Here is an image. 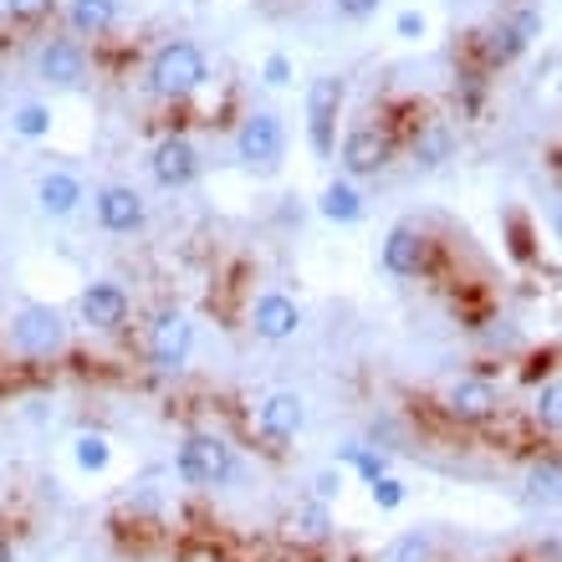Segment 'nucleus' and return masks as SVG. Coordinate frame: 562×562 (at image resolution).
<instances>
[{"label": "nucleus", "instance_id": "18", "mask_svg": "<svg viewBox=\"0 0 562 562\" xmlns=\"http://www.w3.org/2000/svg\"><path fill=\"white\" fill-rule=\"evenodd\" d=\"M72 31H82V36H103L113 21H119V5L113 0H72Z\"/></svg>", "mask_w": 562, "mask_h": 562}, {"label": "nucleus", "instance_id": "3", "mask_svg": "<svg viewBox=\"0 0 562 562\" xmlns=\"http://www.w3.org/2000/svg\"><path fill=\"white\" fill-rule=\"evenodd\" d=\"M342 108V77H317L307 92V128H312V148L317 154H333V123H338Z\"/></svg>", "mask_w": 562, "mask_h": 562}, {"label": "nucleus", "instance_id": "21", "mask_svg": "<svg viewBox=\"0 0 562 562\" xmlns=\"http://www.w3.org/2000/svg\"><path fill=\"white\" fill-rule=\"evenodd\" d=\"M46 128H52V113H46L42 103H26L21 113H15V134L21 138H42Z\"/></svg>", "mask_w": 562, "mask_h": 562}, {"label": "nucleus", "instance_id": "23", "mask_svg": "<svg viewBox=\"0 0 562 562\" xmlns=\"http://www.w3.org/2000/svg\"><path fill=\"white\" fill-rule=\"evenodd\" d=\"M296 532H302V537H327V512H323V502H317V506H302V512H296Z\"/></svg>", "mask_w": 562, "mask_h": 562}, {"label": "nucleus", "instance_id": "33", "mask_svg": "<svg viewBox=\"0 0 562 562\" xmlns=\"http://www.w3.org/2000/svg\"><path fill=\"white\" fill-rule=\"evenodd\" d=\"M5 5H11L15 15H36V11H46L52 0H5Z\"/></svg>", "mask_w": 562, "mask_h": 562}, {"label": "nucleus", "instance_id": "5", "mask_svg": "<svg viewBox=\"0 0 562 562\" xmlns=\"http://www.w3.org/2000/svg\"><path fill=\"white\" fill-rule=\"evenodd\" d=\"M11 342L21 348V353H52L61 342V317L52 307H26L21 317L11 323Z\"/></svg>", "mask_w": 562, "mask_h": 562}, {"label": "nucleus", "instance_id": "14", "mask_svg": "<svg viewBox=\"0 0 562 562\" xmlns=\"http://www.w3.org/2000/svg\"><path fill=\"white\" fill-rule=\"evenodd\" d=\"M98 221H103L108 231H134V225L144 221V200H138L134 190L113 184V190L98 194Z\"/></svg>", "mask_w": 562, "mask_h": 562}, {"label": "nucleus", "instance_id": "4", "mask_svg": "<svg viewBox=\"0 0 562 562\" xmlns=\"http://www.w3.org/2000/svg\"><path fill=\"white\" fill-rule=\"evenodd\" d=\"M281 148H286V134H281L277 113H251V119L240 123L236 154H240L246 164H277Z\"/></svg>", "mask_w": 562, "mask_h": 562}, {"label": "nucleus", "instance_id": "6", "mask_svg": "<svg viewBox=\"0 0 562 562\" xmlns=\"http://www.w3.org/2000/svg\"><path fill=\"white\" fill-rule=\"evenodd\" d=\"M190 342H194V333H190V323L179 317V312H164L159 323H154V338H148V358H154V369H179L184 358H190Z\"/></svg>", "mask_w": 562, "mask_h": 562}, {"label": "nucleus", "instance_id": "20", "mask_svg": "<svg viewBox=\"0 0 562 562\" xmlns=\"http://www.w3.org/2000/svg\"><path fill=\"white\" fill-rule=\"evenodd\" d=\"M108 456H113V450H108L103 435H77V465H82V471H103Z\"/></svg>", "mask_w": 562, "mask_h": 562}, {"label": "nucleus", "instance_id": "30", "mask_svg": "<svg viewBox=\"0 0 562 562\" xmlns=\"http://www.w3.org/2000/svg\"><path fill=\"white\" fill-rule=\"evenodd\" d=\"M338 491H342V475H333V471L317 475V502H333Z\"/></svg>", "mask_w": 562, "mask_h": 562}, {"label": "nucleus", "instance_id": "31", "mask_svg": "<svg viewBox=\"0 0 562 562\" xmlns=\"http://www.w3.org/2000/svg\"><path fill=\"white\" fill-rule=\"evenodd\" d=\"M338 11L342 15H373L379 11V0H338Z\"/></svg>", "mask_w": 562, "mask_h": 562}, {"label": "nucleus", "instance_id": "8", "mask_svg": "<svg viewBox=\"0 0 562 562\" xmlns=\"http://www.w3.org/2000/svg\"><path fill=\"white\" fill-rule=\"evenodd\" d=\"M342 164L353 175H379L389 164V138L379 128H353V134L342 138Z\"/></svg>", "mask_w": 562, "mask_h": 562}, {"label": "nucleus", "instance_id": "17", "mask_svg": "<svg viewBox=\"0 0 562 562\" xmlns=\"http://www.w3.org/2000/svg\"><path fill=\"white\" fill-rule=\"evenodd\" d=\"M36 194H42V210H46V215H72L77 200H82V184H77L72 175H46Z\"/></svg>", "mask_w": 562, "mask_h": 562}, {"label": "nucleus", "instance_id": "7", "mask_svg": "<svg viewBox=\"0 0 562 562\" xmlns=\"http://www.w3.org/2000/svg\"><path fill=\"white\" fill-rule=\"evenodd\" d=\"M194 169H200V154H194L190 138H164L154 148V179H159L164 190H179V184H190Z\"/></svg>", "mask_w": 562, "mask_h": 562}, {"label": "nucleus", "instance_id": "25", "mask_svg": "<svg viewBox=\"0 0 562 562\" xmlns=\"http://www.w3.org/2000/svg\"><path fill=\"white\" fill-rule=\"evenodd\" d=\"M342 460H353L369 481H379V475H384V456H369V450H342Z\"/></svg>", "mask_w": 562, "mask_h": 562}, {"label": "nucleus", "instance_id": "15", "mask_svg": "<svg viewBox=\"0 0 562 562\" xmlns=\"http://www.w3.org/2000/svg\"><path fill=\"white\" fill-rule=\"evenodd\" d=\"M537 31H542L537 11H521L517 21H512V26H496V31H491V42H486V46H491V57H496V61H512V57L521 52V46L532 42Z\"/></svg>", "mask_w": 562, "mask_h": 562}, {"label": "nucleus", "instance_id": "19", "mask_svg": "<svg viewBox=\"0 0 562 562\" xmlns=\"http://www.w3.org/2000/svg\"><path fill=\"white\" fill-rule=\"evenodd\" d=\"M323 215L327 221H338V225H353L358 215H363V194H358L353 184H342V179L338 184H327L323 190Z\"/></svg>", "mask_w": 562, "mask_h": 562}, {"label": "nucleus", "instance_id": "11", "mask_svg": "<svg viewBox=\"0 0 562 562\" xmlns=\"http://www.w3.org/2000/svg\"><path fill=\"white\" fill-rule=\"evenodd\" d=\"M82 317H88L92 327H123V317H128V296H123L113 281H98V286L82 292Z\"/></svg>", "mask_w": 562, "mask_h": 562}, {"label": "nucleus", "instance_id": "1", "mask_svg": "<svg viewBox=\"0 0 562 562\" xmlns=\"http://www.w3.org/2000/svg\"><path fill=\"white\" fill-rule=\"evenodd\" d=\"M154 92H164V98H184V92H194L200 82H205V57L194 52L190 42H169L154 57Z\"/></svg>", "mask_w": 562, "mask_h": 562}, {"label": "nucleus", "instance_id": "22", "mask_svg": "<svg viewBox=\"0 0 562 562\" xmlns=\"http://www.w3.org/2000/svg\"><path fill=\"white\" fill-rule=\"evenodd\" d=\"M445 154H450V134H445V128H429V134L415 144L419 164H445Z\"/></svg>", "mask_w": 562, "mask_h": 562}, {"label": "nucleus", "instance_id": "34", "mask_svg": "<svg viewBox=\"0 0 562 562\" xmlns=\"http://www.w3.org/2000/svg\"><path fill=\"white\" fill-rule=\"evenodd\" d=\"M0 562H11V542L5 537H0Z\"/></svg>", "mask_w": 562, "mask_h": 562}, {"label": "nucleus", "instance_id": "2", "mask_svg": "<svg viewBox=\"0 0 562 562\" xmlns=\"http://www.w3.org/2000/svg\"><path fill=\"white\" fill-rule=\"evenodd\" d=\"M175 465L179 481H190V486H221L231 475V445L215 440V435H194V440H184Z\"/></svg>", "mask_w": 562, "mask_h": 562}, {"label": "nucleus", "instance_id": "29", "mask_svg": "<svg viewBox=\"0 0 562 562\" xmlns=\"http://www.w3.org/2000/svg\"><path fill=\"white\" fill-rule=\"evenodd\" d=\"M552 491H558V465H542L532 475V496H552Z\"/></svg>", "mask_w": 562, "mask_h": 562}, {"label": "nucleus", "instance_id": "13", "mask_svg": "<svg viewBox=\"0 0 562 562\" xmlns=\"http://www.w3.org/2000/svg\"><path fill=\"white\" fill-rule=\"evenodd\" d=\"M302 419H307V409H302L296 394H271L261 404V435H271V440H292L296 429H302Z\"/></svg>", "mask_w": 562, "mask_h": 562}, {"label": "nucleus", "instance_id": "26", "mask_svg": "<svg viewBox=\"0 0 562 562\" xmlns=\"http://www.w3.org/2000/svg\"><path fill=\"white\" fill-rule=\"evenodd\" d=\"M261 77H267L271 88H286V82H292V61H286V57H281V52H277V57H267V67H261Z\"/></svg>", "mask_w": 562, "mask_h": 562}, {"label": "nucleus", "instance_id": "10", "mask_svg": "<svg viewBox=\"0 0 562 562\" xmlns=\"http://www.w3.org/2000/svg\"><path fill=\"white\" fill-rule=\"evenodd\" d=\"M384 267L394 271V277H419V267H425V236H419V231H409V225L389 231V240H384Z\"/></svg>", "mask_w": 562, "mask_h": 562}, {"label": "nucleus", "instance_id": "28", "mask_svg": "<svg viewBox=\"0 0 562 562\" xmlns=\"http://www.w3.org/2000/svg\"><path fill=\"white\" fill-rule=\"evenodd\" d=\"M400 36H404V42H419V36H425V15H419V11H404L400 15Z\"/></svg>", "mask_w": 562, "mask_h": 562}, {"label": "nucleus", "instance_id": "12", "mask_svg": "<svg viewBox=\"0 0 562 562\" xmlns=\"http://www.w3.org/2000/svg\"><path fill=\"white\" fill-rule=\"evenodd\" d=\"M82 72H88V57H82V46L52 42V46L42 52V77H46V82H57V88H72V82H82Z\"/></svg>", "mask_w": 562, "mask_h": 562}, {"label": "nucleus", "instance_id": "32", "mask_svg": "<svg viewBox=\"0 0 562 562\" xmlns=\"http://www.w3.org/2000/svg\"><path fill=\"white\" fill-rule=\"evenodd\" d=\"M537 415L548 419V425H558V389H548V394H542V404H537Z\"/></svg>", "mask_w": 562, "mask_h": 562}, {"label": "nucleus", "instance_id": "24", "mask_svg": "<svg viewBox=\"0 0 562 562\" xmlns=\"http://www.w3.org/2000/svg\"><path fill=\"white\" fill-rule=\"evenodd\" d=\"M369 486H373V502L384 506V512H394V506L404 502V486L394 481V475H379V481H369Z\"/></svg>", "mask_w": 562, "mask_h": 562}, {"label": "nucleus", "instance_id": "9", "mask_svg": "<svg viewBox=\"0 0 562 562\" xmlns=\"http://www.w3.org/2000/svg\"><path fill=\"white\" fill-rule=\"evenodd\" d=\"M296 323H302V312H296V302H292V296L267 292V296H261V302H256V333H261V338H271V342L292 338V333H296Z\"/></svg>", "mask_w": 562, "mask_h": 562}, {"label": "nucleus", "instance_id": "16", "mask_svg": "<svg viewBox=\"0 0 562 562\" xmlns=\"http://www.w3.org/2000/svg\"><path fill=\"white\" fill-rule=\"evenodd\" d=\"M450 409L460 419H491L496 415V389L491 384H456L450 389Z\"/></svg>", "mask_w": 562, "mask_h": 562}, {"label": "nucleus", "instance_id": "27", "mask_svg": "<svg viewBox=\"0 0 562 562\" xmlns=\"http://www.w3.org/2000/svg\"><path fill=\"white\" fill-rule=\"evenodd\" d=\"M425 552H429L425 537H404L400 552H394V562H425Z\"/></svg>", "mask_w": 562, "mask_h": 562}]
</instances>
